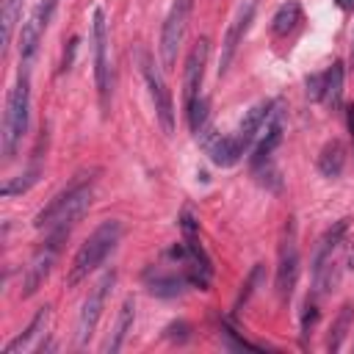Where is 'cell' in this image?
<instances>
[{
  "label": "cell",
  "instance_id": "obj_22",
  "mask_svg": "<svg viewBox=\"0 0 354 354\" xmlns=\"http://www.w3.org/2000/svg\"><path fill=\"white\" fill-rule=\"evenodd\" d=\"M185 116H188L191 133H194V136H199V133L210 124V102H207V97H199V100L185 111Z\"/></svg>",
  "mask_w": 354,
  "mask_h": 354
},
{
  "label": "cell",
  "instance_id": "obj_10",
  "mask_svg": "<svg viewBox=\"0 0 354 354\" xmlns=\"http://www.w3.org/2000/svg\"><path fill=\"white\" fill-rule=\"evenodd\" d=\"M113 285H116V271H105L94 282V288L88 290V296H86V301L80 307V315H77V346H86L91 340V335H94V329L100 324V315L105 310V301H108Z\"/></svg>",
  "mask_w": 354,
  "mask_h": 354
},
{
  "label": "cell",
  "instance_id": "obj_4",
  "mask_svg": "<svg viewBox=\"0 0 354 354\" xmlns=\"http://www.w3.org/2000/svg\"><path fill=\"white\" fill-rule=\"evenodd\" d=\"M30 119V72L28 66L19 69L17 83L8 91L6 113H3V160H11L22 144V136L28 133Z\"/></svg>",
  "mask_w": 354,
  "mask_h": 354
},
{
  "label": "cell",
  "instance_id": "obj_18",
  "mask_svg": "<svg viewBox=\"0 0 354 354\" xmlns=\"http://www.w3.org/2000/svg\"><path fill=\"white\" fill-rule=\"evenodd\" d=\"M343 166H346V147H343V141H337V138L326 141V147L318 155V171L324 177L335 180V177L343 174Z\"/></svg>",
  "mask_w": 354,
  "mask_h": 354
},
{
  "label": "cell",
  "instance_id": "obj_15",
  "mask_svg": "<svg viewBox=\"0 0 354 354\" xmlns=\"http://www.w3.org/2000/svg\"><path fill=\"white\" fill-rule=\"evenodd\" d=\"M144 282H147L149 293H155V296H160V299L180 296V293L191 285L183 268H180V271H169V268H163V266H149V268L144 271Z\"/></svg>",
  "mask_w": 354,
  "mask_h": 354
},
{
  "label": "cell",
  "instance_id": "obj_9",
  "mask_svg": "<svg viewBox=\"0 0 354 354\" xmlns=\"http://www.w3.org/2000/svg\"><path fill=\"white\" fill-rule=\"evenodd\" d=\"M66 235H69V230H53L47 235V241L33 252V257L25 266V274H22V290H19L22 296H33L44 285V279L50 277V271L55 266V257H58L61 243H64Z\"/></svg>",
  "mask_w": 354,
  "mask_h": 354
},
{
  "label": "cell",
  "instance_id": "obj_17",
  "mask_svg": "<svg viewBox=\"0 0 354 354\" xmlns=\"http://www.w3.org/2000/svg\"><path fill=\"white\" fill-rule=\"evenodd\" d=\"M47 321H50V307H39V313L30 318V324L25 326V332L17 335V337L6 346V354H17V351H28V348H33V343L44 335Z\"/></svg>",
  "mask_w": 354,
  "mask_h": 354
},
{
  "label": "cell",
  "instance_id": "obj_16",
  "mask_svg": "<svg viewBox=\"0 0 354 354\" xmlns=\"http://www.w3.org/2000/svg\"><path fill=\"white\" fill-rule=\"evenodd\" d=\"M133 321H136V304H133V299H124V301H122V310H119V315H116L113 332L108 335V340H105V346H102L105 354L122 351V346H124V340H127V335H130V329H133Z\"/></svg>",
  "mask_w": 354,
  "mask_h": 354
},
{
  "label": "cell",
  "instance_id": "obj_21",
  "mask_svg": "<svg viewBox=\"0 0 354 354\" xmlns=\"http://www.w3.org/2000/svg\"><path fill=\"white\" fill-rule=\"evenodd\" d=\"M351 318H354L351 304H343L340 313H337V318H335V324H332V329H329V340H326V348H329V351H337V348L343 346L346 332H348V326H351Z\"/></svg>",
  "mask_w": 354,
  "mask_h": 354
},
{
  "label": "cell",
  "instance_id": "obj_14",
  "mask_svg": "<svg viewBox=\"0 0 354 354\" xmlns=\"http://www.w3.org/2000/svg\"><path fill=\"white\" fill-rule=\"evenodd\" d=\"M282 130H285L282 108H279V102L274 100V111H271V116H268V122H266V127H263V133H260V141H257V147H254V152H252V158H249V166H252L254 174H257L263 166L271 163L274 149L282 144Z\"/></svg>",
  "mask_w": 354,
  "mask_h": 354
},
{
  "label": "cell",
  "instance_id": "obj_29",
  "mask_svg": "<svg viewBox=\"0 0 354 354\" xmlns=\"http://www.w3.org/2000/svg\"><path fill=\"white\" fill-rule=\"evenodd\" d=\"M351 66H354V39H351Z\"/></svg>",
  "mask_w": 354,
  "mask_h": 354
},
{
  "label": "cell",
  "instance_id": "obj_11",
  "mask_svg": "<svg viewBox=\"0 0 354 354\" xmlns=\"http://www.w3.org/2000/svg\"><path fill=\"white\" fill-rule=\"evenodd\" d=\"M254 11H257V0H243V3L238 6L235 17L230 19L227 33H224V39H221L218 77H224V75H227V69H230V64H232V58H235L238 47L243 44V36L249 33V25H252V19H254Z\"/></svg>",
  "mask_w": 354,
  "mask_h": 354
},
{
  "label": "cell",
  "instance_id": "obj_2",
  "mask_svg": "<svg viewBox=\"0 0 354 354\" xmlns=\"http://www.w3.org/2000/svg\"><path fill=\"white\" fill-rule=\"evenodd\" d=\"M122 232H124V227H122L119 218L102 221V224L80 243V249L75 252L72 266H69V274H66V285L75 288V285H80L91 271H97V268L108 260V254L119 246Z\"/></svg>",
  "mask_w": 354,
  "mask_h": 354
},
{
  "label": "cell",
  "instance_id": "obj_27",
  "mask_svg": "<svg viewBox=\"0 0 354 354\" xmlns=\"http://www.w3.org/2000/svg\"><path fill=\"white\" fill-rule=\"evenodd\" d=\"M324 91H326V72L310 75L307 77V97L315 102H324Z\"/></svg>",
  "mask_w": 354,
  "mask_h": 354
},
{
  "label": "cell",
  "instance_id": "obj_28",
  "mask_svg": "<svg viewBox=\"0 0 354 354\" xmlns=\"http://www.w3.org/2000/svg\"><path fill=\"white\" fill-rule=\"evenodd\" d=\"M346 122H348V133H351V141H354V105L346 108Z\"/></svg>",
  "mask_w": 354,
  "mask_h": 354
},
{
  "label": "cell",
  "instance_id": "obj_6",
  "mask_svg": "<svg viewBox=\"0 0 354 354\" xmlns=\"http://www.w3.org/2000/svg\"><path fill=\"white\" fill-rule=\"evenodd\" d=\"M136 55H138L141 75H144V83H147L149 100H152V105H155L158 122H160L163 133H166V136H171V133H174V102H171V91H169L166 80H163V72L158 69L155 58H152L144 47H138V53H136Z\"/></svg>",
  "mask_w": 354,
  "mask_h": 354
},
{
  "label": "cell",
  "instance_id": "obj_12",
  "mask_svg": "<svg viewBox=\"0 0 354 354\" xmlns=\"http://www.w3.org/2000/svg\"><path fill=\"white\" fill-rule=\"evenodd\" d=\"M58 3L61 0H44V3H39L36 11L22 22V30H19V61H22V66L30 69V61H33V55L39 50V41H41V36H44V30H47L55 8H58Z\"/></svg>",
  "mask_w": 354,
  "mask_h": 354
},
{
  "label": "cell",
  "instance_id": "obj_13",
  "mask_svg": "<svg viewBox=\"0 0 354 354\" xmlns=\"http://www.w3.org/2000/svg\"><path fill=\"white\" fill-rule=\"evenodd\" d=\"M207 53H210V41L207 39H199L188 58H185V66H183V111H188L202 94V80H205V64H207Z\"/></svg>",
  "mask_w": 354,
  "mask_h": 354
},
{
  "label": "cell",
  "instance_id": "obj_23",
  "mask_svg": "<svg viewBox=\"0 0 354 354\" xmlns=\"http://www.w3.org/2000/svg\"><path fill=\"white\" fill-rule=\"evenodd\" d=\"M19 8H22V0H3V44H11L14 25L19 19Z\"/></svg>",
  "mask_w": 354,
  "mask_h": 354
},
{
  "label": "cell",
  "instance_id": "obj_3",
  "mask_svg": "<svg viewBox=\"0 0 354 354\" xmlns=\"http://www.w3.org/2000/svg\"><path fill=\"white\" fill-rule=\"evenodd\" d=\"M346 232H348V221L340 218L335 221L318 241L315 254H313V296H324L329 293L337 279H340V263H343V246H346Z\"/></svg>",
  "mask_w": 354,
  "mask_h": 354
},
{
  "label": "cell",
  "instance_id": "obj_19",
  "mask_svg": "<svg viewBox=\"0 0 354 354\" xmlns=\"http://www.w3.org/2000/svg\"><path fill=\"white\" fill-rule=\"evenodd\" d=\"M301 22V6L296 0H288L277 8V14L271 17V33L274 36H288L296 25Z\"/></svg>",
  "mask_w": 354,
  "mask_h": 354
},
{
  "label": "cell",
  "instance_id": "obj_1",
  "mask_svg": "<svg viewBox=\"0 0 354 354\" xmlns=\"http://www.w3.org/2000/svg\"><path fill=\"white\" fill-rule=\"evenodd\" d=\"M91 199H94L91 180H75L61 194H55L47 207H41L36 213L33 227L36 230H47V232H53V230H69L91 207Z\"/></svg>",
  "mask_w": 354,
  "mask_h": 354
},
{
  "label": "cell",
  "instance_id": "obj_26",
  "mask_svg": "<svg viewBox=\"0 0 354 354\" xmlns=\"http://www.w3.org/2000/svg\"><path fill=\"white\" fill-rule=\"evenodd\" d=\"M315 321H318V304H315V296H307L304 313H301V337H304V340H307L310 329L315 326Z\"/></svg>",
  "mask_w": 354,
  "mask_h": 354
},
{
  "label": "cell",
  "instance_id": "obj_8",
  "mask_svg": "<svg viewBox=\"0 0 354 354\" xmlns=\"http://www.w3.org/2000/svg\"><path fill=\"white\" fill-rule=\"evenodd\" d=\"M191 8L194 0H171V8L163 19L160 28V61L166 69H171L177 64V53L185 41V30H188V19H191Z\"/></svg>",
  "mask_w": 354,
  "mask_h": 354
},
{
  "label": "cell",
  "instance_id": "obj_20",
  "mask_svg": "<svg viewBox=\"0 0 354 354\" xmlns=\"http://www.w3.org/2000/svg\"><path fill=\"white\" fill-rule=\"evenodd\" d=\"M324 102L332 108H340L343 102V64L335 61L326 69V91H324Z\"/></svg>",
  "mask_w": 354,
  "mask_h": 354
},
{
  "label": "cell",
  "instance_id": "obj_7",
  "mask_svg": "<svg viewBox=\"0 0 354 354\" xmlns=\"http://www.w3.org/2000/svg\"><path fill=\"white\" fill-rule=\"evenodd\" d=\"M299 279V243H296V221L285 218L282 224V238H279V252H277V274H274V288L279 301L285 304L293 296Z\"/></svg>",
  "mask_w": 354,
  "mask_h": 354
},
{
  "label": "cell",
  "instance_id": "obj_25",
  "mask_svg": "<svg viewBox=\"0 0 354 354\" xmlns=\"http://www.w3.org/2000/svg\"><path fill=\"white\" fill-rule=\"evenodd\" d=\"M260 282H263V266L257 263V266L249 271L246 282L241 285V293H238V299H235V313H238V310H241V307H243V304L252 299V293L257 290V285H260Z\"/></svg>",
  "mask_w": 354,
  "mask_h": 354
},
{
  "label": "cell",
  "instance_id": "obj_5",
  "mask_svg": "<svg viewBox=\"0 0 354 354\" xmlns=\"http://www.w3.org/2000/svg\"><path fill=\"white\" fill-rule=\"evenodd\" d=\"M91 50H94V83H97V97H100V108L102 116H108L111 111V61H108V22H105V11L97 6L91 14Z\"/></svg>",
  "mask_w": 354,
  "mask_h": 354
},
{
  "label": "cell",
  "instance_id": "obj_24",
  "mask_svg": "<svg viewBox=\"0 0 354 354\" xmlns=\"http://www.w3.org/2000/svg\"><path fill=\"white\" fill-rule=\"evenodd\" d=\"M39 166H33V169H28L25 174H19L17 180H8L6 185H3V196H14V194H25L36 180H39Z\"/></svg>",
  "mask_w": 354,
  "mask_h": 354
}]
</instances>
